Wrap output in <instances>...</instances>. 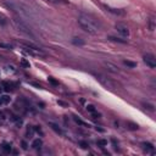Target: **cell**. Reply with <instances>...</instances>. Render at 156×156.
Listing matches in <instances>:
<instances>
[{"label": "cell", "instance_id": "21", "mask_svg": "<svg viewBox=\"0 0 156 156\" xmlns=\"http://www.w3.org/2000/svg\"><path fill=\"white\" fill-rule=\"evenodd\" d=\"M78 144H79V146H81L82 149H88V148H89V144H88V142H85V140H81Z\"/></svg>", "mask_w": 156, "mask_h": 156}, {"label": "cell", "instance_id": "25", "mask_svg": "<svg viewBox=\"0 0 156 156\" xmlns=\"http://www.w3.org/2000/svg\"><path fill=\"white\" fill-rule=\"evenodd\" d=\"M2 98V101H4V104H9L10 101H11V99L7 96V95H4V96H1Z\"/></svg>", "mask_w": 156, "mask_h": 156}, {"label": "cell", "instance_id": "12", "mask_svg": "<svg viewBox=\"0 0 156 156\" xmlns=\"http://www.w3.org/2000/svg\"><path fill=\"white\" fill-rule=\"evenodd\" d=\"M126 126H127V128L130 129V130H137V129L139 128V126L137 125V123H133V122H127Z\"/></svg>", "mask_w": 156, "mask_h": 156}, {"label": "cell", "instance_id": "29", "mask_svg": "<svg viewBox=\"0 0 156 156\" xmlns=\"http://www.w3.org/2000/svg\"><path fill=\"white\" fill-rule=\"evenodd\" d=\"M1 48H6V49H11V45H7V44H0Z\"/></svg>", "mask_w": 156, "mask_h": 156}, {"label": "cell", "instance_id": "2", "mask_svg": "<svg viewBox=\"0 0 156 156\" xmlns=\"http://www.w3.org/2000/svg\"><path fill=\"white\" fill-rule=\"evenodd\" d=\"M14 22H15V25H16V27L18 28V31L23 32L26 35H28V37H32V38H34V34L32 33V31L27 27V25H25L23 22H22V20H20V18H15L14 20Z\"/></svg>", "mask_w": 156, "mask_h": 156}, {"label": "cell", "instance_id": "22", "mask_svg": "<svg viewBox=\"0 0 156 156\" xmlns=\"http://www.w3.org/2000/svg\"><path fill=\"white\" fill-rule=\"evenodd\" d=\"M2 87H4V90L5 92H10L11 90V84L7 83V82H2Z\"/></svg>", "mask_w": 156, "mask_h": 156}, {"label": "cell", "instance_id": "28", "mask_svg": "<svg viewBox=\"0 0 156 156\" xmlns=\"http://www.w3.org/2000/svg\"><path fill=\"white\" fill-rule=\"evenodd\" d=\"M49 82H50L51 84H54V85H57V82H56L54 78H51V77H49Z\"/></svg>", "mask_w": 156, "mask_h": 156}, {"label": "cell", "instance_id": "34", "mask_svg": "<svg viewBox=\"0 0 156 156\" xmlns=\"http://www.w3.org/2000/svg\"><path fill=\"white\" fill-rule=\"evenodd\" d=\"M0 92H1V88H0Z\"/></svg>", "mask_w": 156, "mask_h": 156}, {"label": "cell", "instance_id": "32", "mask_svg": "<svg viewBox=\"0 0 156 156\" xmlns=\"http://www.w3.org/2000/svg\"><path fill=\"white\" fill-rule=\"evenodd\" d=\"M59 104H60V105H63V106H67V104H65L63 101H59Z\"/></svg>", "mask_w": 156, "mask_h": 156}, {"label": "cell", "instance_id": "13", "mask_svg": "<svg viewBox=\"0 0 156 156\" xmlns=\"http://www.w3.org/2000/svg\"><path fill=\"white\" fill-rule=\"evenodd\" d=\"M143 106H144V109H145V110H149L150 112H154V111H155V109H154L155 106H154L153 104H149V102H144V104H143Z\"/></svg>", "mask_w": 156, "mask_h": 156}, {"label": "cell", "instance_id": "30", "mask_svg": "<svg viewBox=\"0 0 156 156\" xmlns=\"http://www.w3.org/2000/svg\"><path fill=\"white\" fill-rule=\"evenodd\" d=\"M92 113H93V118H100V115L99 113H95V111L92 112Z\"/></svg>", "mask_w": 156, "mask_h": 156}, {"label": "cell", "instance_id": "23", "mask_svg": "<svg viewBox=\"0 0 156 156\" xmlns=\"http://www.w3.org/2000/svg\"><path fill=\"white\" fill-rule=\"evenodd\" d=\"M7 23V20H6V17L2 15V14H0V25L1 26H5Z\"/></svg>", "mask_w": 156, "mask_h": 156}, {"label": "cell", "instance_id": "10", "mask_svg": "<svg viewBox=\"0 0 156 156\" xmlns=\"http://www.w3.org/2000/svg\"><path fill=\"white\" fill-rule=\"evenodd\" d=\"M42 145H43V142H42L40 139H35V140H33V143H32V146H33L34 149H40Z\"/></svg>", "mask_w": 156, "mask_h": 156}, {"label": "cell", "instance_id": "14", "mask_svg": "<svg viewBox=\"0 0 156 156\" xmlns=\"http://www.w3.org/2000/svg\"><path fill=\"white\" fill-rule=\"evenodd\" d=\"M109 40H111V42H117V43H121V44H126V43H127V40L121 39V38H116V37H109Z\"/></svg>", "mask_w": 156, "mask_h": 156}, {"label": "cell", "instance_id": "33", "mask_svg": "<svg viewBox=\"0 0 156 156\" xmlns=\"http://www.w3.org/2000/svg\"><path fill=\"white\" fill-rule=\"evenodd\" d=\"M2 104H4V101H2V98L0 96V105H2Z\"/></svg>", "mask_w": 156, "mask_h": 156}, {"label": "cell", "instance_id": "19", "mask_svg": "<svg viewBox=\"0 0 156 156\" xmlns=\"http://www.w3.org/2000/svg\"><path fill=\"white\" fill-rule=\"evenodd\" d=\"M96 145L98 146H106L107 145V140H105V139H98V142H96Z\"/></svg>", "mask_w": 156, "mask_h": 156}, {"label": "cell", "instance_id": "26", "mask_svg": "<svg viewBox=\"0 0 156 156\" xmlns=\"http://www.w3.org/2000/svg\"><path fill=\"white\" fill-rule=\"evenodd\" d=\"M87 110H88L89 112H94V111H95V106H94V105H87Z\"/></svg>", "mask_w": 156, "mask_h": 156}, {"label": "cell", "instance_id": "5", "mask_svg": "<svg viewBox=\"0 0 156 156\" xmlns=\"http://www.w3.org/2000/svg\"><path fill=\"white\" fill-rule=\"evenodd\" d=\"M115 28H116V31L118 32L121 35H123V37H128L129 35V29L127 28V26L122 25V23H117L115 26Z\"/></svg>", "mask_w": 156, "mask_h": 156}, {"label": "cell", "instance_id": "6", "mask_svg": "<svg viewBox=\"0 0 156 156\" xmlns=\"http://www.w3.org/2000/svg\"><path fill=\"white\" fill-rule=\"evenodd\" d=\"M143 149L146 154H154V150H155V148L151 143H143Z\"/></svg>", "mask_w": 156, "mask_h": 156}, {"label": "cell", "instance_id": "8", "mask_svg": "<svg viewBox=\"0 0 156 156\" xmlns=\"http://www.w3.org/2000/svg\"><path fill=\"white\" fill-rule=\"evenodd\" d=\"M105 66L107 67V70H109V71H111V72H113V73H117V72H118V67H117V66H115V65H112V63L105 62Z\"/></svg>", "mask_w": 156, "mask_h": 156}, {"label": "cell", "instance_id": "1", "mask_svg": "<svg viewBox=\"0 0 156 156\" xmlns=\"http://www.w3.org/2000/svg\"><path fill=\"white\" fill-rule=\"evenodd\" d=\"M77 21H78L79 27L83 31L89 33V34H98L100 32V23H99V21L95 17L90 16V15L81 14L78 16V20Z\"/></svg>", "mask_w": 156, "mask_h": 156}, {"label": "cell", "instance_id": "27", "mask_svg": "<svg viewBox=\"0 0 156 156\" xmlns=\"http://www.w3.org/2000/svg\"><path fill=\"white\" fill-rule=\"evenodd\" d=\"M21 144H22V149H23V150H27V149H28V144H27L25 140H22Z\"/></svg>", "mask_w": 156, "mask_h": 156}, {"label": "cell", "instance_id": "7", "mask_svg": "<svg viewBox=\"0 0 156 156\" xmlns=\"http://www.w3.org/2000/svg\"><path fill=\"white\" fill-rule=\"evenodd\" d=\"M72 44H73V45H76V46H83V45L85 44V42H84L82 38L74 37V38L72 39Z\"/></svg>", "mask_w": 156, "mask_h": 156}, {"label": "cell", "instance_id": "18", "mask_svg": "<svg viewBox=\"0 0 156 156\" xmlns=\"http://www.w3.org/2000/svg\"><path fill=\"white\" fill-rule=\"evenodd\" d=\"M33 132H34V128H32L31 126H28V127H27V132H26V137H27V138H32Z\"/></svg>", "mask_w": 156, "mask_h": 156}, {"label": "cell", "instance_id": "9", "mask_svg": "<svg viewBox=\"0 0 156 156\" xmlns=\"http://www.w3.org/2000/svg\"><path fill=\"white\" fill-rule=\"evenodd\" d=\"M49 126H50V128H51V129H53L55 133H57V134H63L62 129H61V128H60L57 125H55V123H51V122H50V123H49Z\"/></svg>", "mask_w": 156, "mask_h": 156}, {"label": "cell", "instance_id": "11", "mask_svg": "<svg viewBox=\"0 0 156 156\" xmlns=\"http://www.w3.org/2000/svg\"><path fill=\"white\" fill-rule=\"evenodd\" d=\"M105 9H106V11L112 12V14H115V15H122V14H123V11H121V10H118V9H111V7H107V6H105Z\"/></svg>", "mask_w": 156, "mask_h": 156}, {"label": "cell", "instance_id": "31", "mask_svg": "<svg viewBox=\"0 0 156 156\" xmlns=\"http://www.w3.org/2000/svg\"><path fill=\"white\" fill-rule=\"evenodd\" d=\"M34 130H35V132H38V133H42V129H40V127H35V128H34Z\"/></svg>", "mask_w": 156, "mask_h": 156}, {"label": "cell", "instance_id": "16", "mask_svg": "<svg viewBox=\"0 0 156 156\" xmlns=\"http://www.w3.org/2000/svg\"><path fill=\"white\" fill-rule=\"evenodd\" d=\"M127 67H129V68H134V67H137V62H133V61H129V60H125L123 61Z\"/></svg>", "mask_w": 156, "mask_h": 156}, {"label": "cell", "instance_id": "4", "mask_svg": "<svg viewBox=\"0 0 156 156\" xmlns=\"http://www.w3.org/2000/svg\"><path fill=\"white\" fill-rule=\"evenodd\" d=\"M144 62L146 63L150 68H155L156 67V59L153 54H146V55H144Z\"/></svg>", "mask_w": 156, "mask_h": 156}, {"label": "cell", "instance_id": "3", "mask_svg": "<svg viewBox=\"0 0 156 156\" xmlns=\"http://www.w3.org/2000/svg\"><path fill=\"white\" fill-rule=\"evenodd\" d=\"M22 48H25V50L27 51V53H29L32 55H37V56H45V54L40 50V49H37V48H34V46H31V45H27V44H20Z\"/></svg>", "mask_w": 156, "mask_h": 156}, {"label": "cell", "instance_id": "17", "mask_svg": "<svg viewBox=\"0 0 156 156\" xmlns=\"http://www.w3.org/2000/svg\"><path fill=\"white\" fill-rule=\"evenodd\" d=\"M149 29L150 31H154L155 29V20H154V17H150L149 18Z\"/></svg>", "mask_w": 156, "mask_h": 156}, {"label": "cell", "instance_id": "24", "mask_svg": "<svg viewBox=\"0 0 156 156\" xmlns=\"http://www.w3.org/2000/svg\"><path fill=\"white\" fill-rule=\"evenodd\" d=\"M21 65H22V66H25V67H27V68H29V66H31L29 62H28L27 60H25V59H22V60H21Z\"/></svg>", "mask_w": 156, "mask_h": 156}, {"label": "cell", "instance_id": "15", "mask_svg": "<svg viewBox=\"0 0 156 156\" xmlns=\"http://www.w3.org/2000/svg\"><path fill=\"white\" fill-rule=\"evenodd\" d=\"M1 148H2V150L5 153H10L11 151V144H9V143H2Z\"/></svg>", "mask_w": 156, "mask_h": 156}, {"label": "cell", "instance_id": "20", "mask_svg": "<svg viewBox=\"0 0 156 156\" xmlns=\"http://www.w3.org/2000/svg\"><path fill=\"white\" fill-rule=\"evenodd\" d=\"M73 120H74V122H76V123H78V125L84 126V127H89V126L87 125V123H84V122H83V121H82L81 118H78L77 116H73Z\"/></svg>", "mask_w": 156, "mask_h": 156}]
</instances>
